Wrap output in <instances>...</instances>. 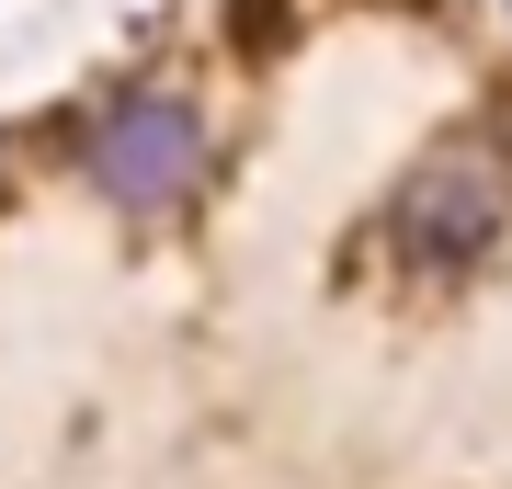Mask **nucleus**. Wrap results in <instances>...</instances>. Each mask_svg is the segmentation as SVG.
Listing matches in <instances>:
<instances>
[{"instance_id":"obj_2","label":"nucleus","mask_w":512,"mask_h":489,"mask_svg":"<svg viewBox=\"0 0 512 489\" xmlns=\"http://www.w3.org/2000/svg\"><path fill=\"white\" fill-rule=\"evenodd\" d=\"M80 171H92L126 217H160V205H183L205 182V114L183 103V91H126V103H103Z\"/></svg>"},{"instance_id":"obj_1","label":"nucleus","mask_w":512,"mask_h":489,"mask_svg":"<svg viewBox=\"0 0 512 489\" xmlns=\"http://www.w3.org/2000/svg\"><path fill=\"white\" fill-rule=\"evenodd\" d=\"M501 228H512V148H490V137L433 148V160L399 182V205H387V251H399L410 273H467V262H490Z\"/></svg>"}]
</instances>
